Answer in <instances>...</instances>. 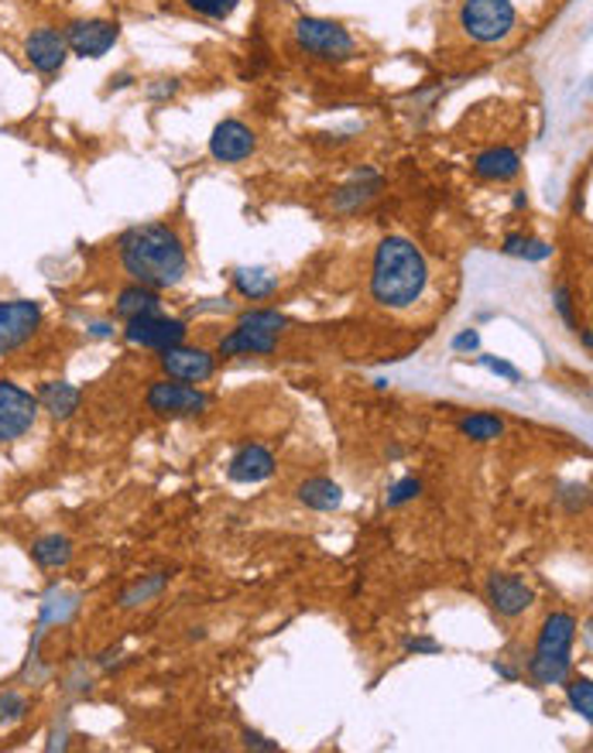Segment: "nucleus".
Wrapping results in <instances>:
<instances>
[{
  "mask_svg": "<svg viewBox=\"0 0 593 753\" xmlns=\"http://www.w3.org/2000/svg\"><path fill=\"white\" fill-rule=\"evenodd\" d=\"M28 712V699L18 696V692H4L0 696V723H14V719H21Z\"/></svg>",
  "mask_w": 593,
  "mask_h": 753,
  "instance_id": "nucleus-29",
  "label": "nucleus"
},
{
  "mask_svg": "<svg viewBox=\"0 0 593 753\" xmlns=\"http://www.w3.org/2000/svg\"><path fill=\"white\" fill-rule=\"evenodd\" d=\"M234 285H237V292H240L244 298L258 302V298H268V295L278 288V281H274L268 271H261V268H240V271L234 274Z\"/></svg>",
  "mask_w": 593,
  "mask_h": 753,
  "instance_id": "nucleus-23",
  "label": "nucleus"
},
{
  "mask_svg": "<svg viewBox=\"0 0 593 753\" xmlns=\"http://www.w3.org/2000/svg\"><path fill=\"white\" fill-rule=\"evenodd\" d=\"M419 490H422V483H419V480H412V477H409V480H401V483H398V487L391 490V496H388V504H391V508H401V504H409V500H416V496H419Z\"/></svg>",
  "mask_w": 593,
  "mask_h": 753,
  "instance_id": "nucleus-30",
  "label": "nucleus"
},
{
  "mask_svg": "<svg viewBox=\"0 0 593 753\" xmlns=\"http://www.w3.org/2000/svg\"><path fill=\"white\" fill-rule=\"evenodd\" d=\"M42 305L39 302H0V353L21 350L28 339H35L42 329Z\"/></svg>",
  "mask_w": 593,
  "mask_h": 753,
  "instance_id": "nucleus-7",
  "label": "nucleus"
},
{
  "mask_svg": "<svg viewBox=\"0 0 593 753\" xmlns=\"http://www.w3.org/2000/svg\"><path fill=\"white\" fill-rule=\"evenodd\" d=\"M148 407L154 415L162 418H190L200 415L209 407V397L190 384H179V381H162V384H151L148 391Z\"/></svg>",
  "mask_w": 593,
  "mask_h": 753,
  "instance_id": "nucleus-8",
  "label": "nucleus"
},
{
  "mask_svg": "<svg viewBox=\"0 0 593 753\" xmlns=\"http://www.w3.org/2000/svg\"><path fill=\"white\" fill-rule=\"evenodd\" d=\"M474 172L487 182H508L521 172V159L511 148H490L474 162Z\"/></svg>",
  "mask_w": 593,
  "mask_h": 753,
  "instance_id": "nucleus-17",
  "label": "nucleus"
},
{
  "mask_svg": "<svg viewBox=\"0 0 593 753\" xmlns=\"http://www.w3.org/2000/svg\"><path fill=\"white\" fill-rule=\"evenodd\" d=\"M62 35H66V45H69L73 55H79V58H100V55H107L117 45L120 28L114 21L93 18V21H73L66 31H62Z\"/></svg>",
  "mask_w": 593,
  "mask_h": 753,
  "instance_id": "nucleus-10",
  "label": "nucleus"
},
{
  "mask_svg": "<svg viewBox=\"0 0 593 753\" xmlns=\"http://www.w3.org/2000/svg\"><path fill=\"white\" fill-rule=\"evenodd\" d=\"M556 308H559V316L567 319V326H570V329H576V316H573V298H570V292H567L563 285L556 288Z\"/></svg>",
  "mask_w": 593,
  "mask_h": 753,
  "instance_id": "nucleus-32",
  "label": "nucleus"
},
{
  "mask_svg": "<svg viewBox=\"0 0 593 753\" xmlns=\"http://www.w3.org/2000/svg\"><path fill=\"white\" fill-rule=\"evenodd\" d=\"M409 651H440V644H435V641H412Z\"/></svg>",
  "mask_w": 593,
  "mask_h": 753,
  "instance_id": "nucleus-36",
  "label": "nucleus"
},
{
  "mask_svg": "<svg viewBox=\"0 0 593 753\" xmlns=\"http://www.w3.org/2000/svg\"><path fill=\"white\" fill-rule=\"evenodd\" d=\"M237 326H251V329H261V332H282V326H285V316H282V312H268V308H258V312H247V316H244Z\"/></svg>",
  "mask_w": 593,
  "mask_h": 753,
  "instance_id": "nucleus-26",
  "label": "nucleus"
},
{
  "mask_svg": "<svg viewBox=\"0 0 593 753\" xmlns=\"http://www.w3.org/2000/svg\"><path fill=\"white\" fill-rule=\"evenodd\" d=\"M460 432L466 438H474V443H494V438H502L505 435V422L497 418V415H471V418H463L460 422Z\"/></svg>",
  "mask_w": 593,
  "mask_h": 753,
  "instance_id": "nucleus-24",
  "label": "nucleus"
},
{
  "mask_svg": "<svg viewBox=\"0 0 593 753\" xmlns=\"http://www.w3.org/2000/svg\"><path fill=\"white\" fill-rule=\"evenodd\" d=\"M573 637H576V620L570 613H552L539 634L536 654H532V678L539 685H563L573 668Z\"/></svg>",
  "mask_w": 593,
  "mask_h": 753,
  "instance_id": "nucleus-3",
  "label": "nucleus"
},
{
  "mask_svg": "<svg viewBox=\"0 0 593 753\" xmlns=\"http://www.w3.org/2000/svg\"><path fill=\"white\" fill-rule=\"evenodd\" d=\"M244 743H247V746H258V750H274V743H265V736H258V733H251V730L244 733Z\"/></svg>",
  "mask_w": 593,
  "mask_h": 753,
  "instance_id": "nucleus-35",
  "label": "nucleus"
},
{
  "mask_svg": "<svg viewBox=\"0 0 593 753\" xmlns=\"http://www.w3.org/2000/svg\"><path fill=\"white\" fill-rule=\"evenodd\" d=\"M570 688V706H573V712H580L583 719H590L593 716V688H590V681L586 678H576L573 685H567Z\"/></svg>",
  "mask_w": 593,
  "mask_h": 753,
  "instance_id": "nucleus-28",
  "label": "nucleus"
},
{
  "mask_svg": "<svg viewBox=\"0 0 593 753\" xmlns=\"http://www.w3.org/2000/svg\"><path fill=\"white\" fill-rule=\"evenodd\" d=\"M460 24L474 42H505L515 28V4L511 0H463Z\"/></svg>",
  "mask_w": 593,
  "mask_h": 753,
  "instance_id": "nucleus-4",
  "label": "nucleus"
},
{
  "mask_svg": "<svg viewBox=\"0 0 593 753\" xmlns=\"http://www.w3.org/2000/svg\"><path fill=\"white\" fill-rule=\"evenodd\" d=\"M429 288V264L422 250L405 237H385L374 250L370 298L385 308H409Z\"/></svg>",
  "mask_w": 593,
  "mask_h": 753,
  "instance_id": "nucleus-2",
  "label": "nucleus"
},
{
  "mask_svg": "<svg viewBox=\"0 0 593 753\" xmlns=\"http://www.w3.org/2000/svg\"><path fill=\"white\" fill-rule=\"evenodd\" d=\"M120 268L134 285L144 288H175L190 271L182 237L169 223H144L117 240Z\"/></svg>",
  "mask_w": 593,
  "mask_h": 753,
  "instance_id": "nucleus-1",
  "label": "nucleus"
},
{
  "mask_svg": "<svg viewBox=\"0 0 593 753\" xmlns=\"http://www.w3.org/2000/svg\"><path fill=\"white\" fill-rule=\"evenodd\" d=\"M378 193H381V178L374 175V172H360L351 185H343L339 193L333 196V209H339V212H357L360 206H367Z\"/></svg>",
  "mask_w": 593,
  "mask_h": 753,
  "instance_id": "nucleus-18",
  "label": "nucleus"
},
{
  "mask_svg": "<svg viewBox=\"0 0 593 753\" xmlns=\"http://www.w3.org/2000/svg\"><path fill=\"white\" fill-rule=\"evenodd\" d=\"M162 370L172 376V381L203 384L213 376L216 360H213V353L196 350V347H169V350H162Z\"/></svg>",
  "mask_w": 593,
  "mask_h": 753,
  "instance_id": "nucleus-13",
  "label": "nucleus"
},
{
  "mask_svg": "<svg viewBox=\"0 0 593 753\" xmlns=\"http://www.w3.org/2000/svg\"><path fill=\"white\" fill-rule=\"evenodd\" d=\"M477 332H463V336H456V342H453V347L456 350H477Z\"/></svg>",
  "mask_w": 593,
  "mask_h": 753,
  "instance_id": "nucleus-34",
  "label": "nucleus"
},
{
  "mask_svg": "<svg viewBox=\"0 0 593 753\" xmlns=\"http://www.w3.org/2000/svg\"><path fill=\"white\" fill-rule=\"evenodd\" d=\"M505 254H511V258H525V261H546V258L552 254V247H549V243H542V240H528V237L511 233V237L505 240Z\"/></svg>",
  "mask_w": 593,
  "mask_h": 753,
  "instance_id": "nucleus-25",
  "label": "nucleus"
},
{
  "mask_svg": "<svg viewBox=\"0 0 593 753\" xmlns=\"http://www.w3.org/2000/svg\"><path fill=\"white\" fill-rule=\"evenodd\" d=\"M39 397L18 388L14 381H0V446L18 443L39 422Z\"/></svg>",
  "mask_w": 593,
  "mask_h": 753,
  "instance_id": "nucleus-6",
  "label": "nucleus"
},
{
  "mask_svg": "<svg viewBox=\"0 0 593 753\" xmlns=\"http://www.w3.org/2000/svg\"><path fill=\"white\" fill-rule=\"evenodd\" d=\"M271 473H274V459L261 446H247L230 459V480L237 483H258V480H268Z\"/></svg>",
  "mask_w": 593,
  "mask_h": 753,
  "instance_id": "nucleus-16",
  "label": "nucleus"
},
{
  "mask_svg": "<svg viewBox=\"0 0 593 753\" xmlns=\"http://www.w3.org/2000/svg\"><path fill=\"white\" fill-rule=\"evenodd\" d=\"M487 603L502 616H518L536 603V592L528 589L518 576H490L487 582Z\"/></svg>",
  "mask_w": 593,
  "mask_h": 753,
  "instance_id": "nucleus-14",
  "label": "nucleus"
},
{
  "mask_svg": "<svg viewBox=\"0 0 593 753\" xmlns=\"http://www.w3.org/2000/svg\"><path fill=\"white\" fill-rule=\"evenodd\" d=\"M148 312H159V295L154 288L144 285H131L117 295V316L120 319H134V316H148Z\"/></svg>",
  "mask_w": 593,
  "mask_h": 753,
  "instance_id": "nucleus-21",
  "label": "nucleus"
},
{
  "mask_svg": "<svg viewBox=\"0 0 593 753\" xmlns=\"http://www.w3.org/2000/svg\"><path fill=\"white\" fill-rule=\"evenodd\" d=\"M31 558H35L42 569H62L73 558V542L66 535H45L31 545Z\"/></svg>",
  "mask_w": 593,
  "mask_h": 753,
  "instance_id": "nucleus-20",
  "label": "nucleus"
},
{
  "mask_svg": "<svg viewBox=\"0 0 593 753\" xmlns=\"http://www.w3.org/2000/svg\"><path fill=\"white\" fill-rule=\"evenodd\" d=\"M295 42L302 52H309L312 58H323V62H347L357 52L351 31L336 21H323V18H302L295 24Z\"/></svg>",
  "mask_w": 593,
  "mask_h": 753,
  "instance_id": "nucleus-5",
  "label": "nucleus"
},
{
  "mask_svg": "<svg viewBox=\"0 0 593 753\" xmlns=\"http://www.w3.org/2000/svg\"><path fill=\"white\" fill-rule=\"evenodd\" d=\"M255 148H258L255 131L247 128V123H240V120L216 123V131L209 138V154L216 162H224V165H237L244 159H251Z\"/></svg>",
  "mask_w": 593,
  "mask_h": 753,
  "instance_id": "nucleus-12",
  "label": "nucleus"
},
{
  "mask_svg": "<svg viewBox=\"0 0 593 753\" xmlns=\"http://www.w3.org/2000/svg\"><path fill=\"white\" fill-rule=\"evenodd\" d=\"M278 347V332H261L251 326H237L230 336L220 339L224 357H268Z\"/></svg>",
  "mask_w": 593,
  "mask_h": 753,
  "instance_id": "nucleus-15",
  "label": "nucleus"
},
{
  "mask_svg": "<svg viewBox=\"0 0 593 753\" xmlns=\"http://www.w3.org/2000/svg\"><path fill=\"white\" fill-rule=\"evenodd\" d=\"M39 404L45 407V412L58 422V418H69L76 407H79V391L66 381H48L42 391H39Z\"/></svg>",
  "mask_w": 593,
  "mask_h": 753,
  "instance_id": "nucleus-19",
  "label": "nucleus"
},
{
  "mask_svg": "<svg viewBox=\"0 0 593 753\" xmlns=\"http://www.w3.org/2000/svg\"><path fill=\"white\" fill-rule=\"evenodd\" d=\"M299 500L312 511H333V508H339L343 496H339V487L333 480H309L299 487Z\"/></svg>",
  "mask_w": 593,
  "mask_h": 753,
  "instance_id": "nucleus-22",
  "label": "nucleus"
},
{
  "mask_svg": "<svg viewBox=\"0 0 593 753\" xmlns=\"http://www.w3.org/2000/svg\"><path fill=\"white\" fill-rule=\"evenodd\" d=\"M123 339L134 342V347H148V350H169L185 339V323L165 319V316H159V312H148V316L128 319V326H123Z\"/></svg>",
  "mask_w": 593,
  "mask_h": 753,
  "instance_id": "nucleus-9",
  "label": "nucleus"
},
{
  "mask_svg": "<svg viewBox=\"0 0 593 753\" xmlns=\"http://www.w3.org/2000/svg\"><path fill=\"white\" fill-rule=\"evenodd\" d=\"M162 582H165V576H154L151 582H144V586H134L128 596H123V603L131 607V603H138V600H148L151 592H159V589H162Z\"/></svg>",
  "mask_w": 593,
  "mask_h": 753,
  "instance_id": "nucleus-31",
  "label": "nucleus"
},
{
  "mask_svg": "<svg viewBox=\"0 0 593 753\" xmlns=\"http://www.w3.org/2000/svg\"><path fill=\"white\" fill-rule=\"evenodd\" d=\"M24 55H28L31 69H35V73L55 76V73H62V66H66V58H69L66 35H62V31H55V28L31 31L28 42H24Z\"/></svg>",
  "mask_w": 593,
  "mask_h": 753,
  "instance_id": "nucleus-11",
  "label": "nucleus"
},
{
  "mask_svg": "<svg viewBox=\"0 0 593 753\" xmlns=\"http://www.w3.org/2000/svg\"><path fill=\"white\" fill-rule=\"evenodd\" d=\"M185 4H190L196 14H203V18H213V21H227L234 11H237V4L240 0H185Z\"/></svg>",
  "mask_w": 593,
  "mask_h": 753,
  "instance_id": "nucleus-27",
  "label": "nucleus"
},
{
  "mask_svg": "<svg viewBox=\"0 0 593 753\" xmlns=\"http://www.w3.org/2000/svg\"><path fill=\"white\" fill-rule=\"evenodd\" d=\"M481 363L487 367V370H494V373H502V376H508V381H518V370L511 367V363H505V360H494V357H481Z\"/></svg>",
  "mask_w": 593,
  "mask_h": 753,
  "instance_id": "nucleus-33",
  "label": "nucleus"
}]
</instances>
